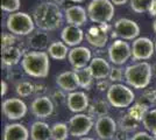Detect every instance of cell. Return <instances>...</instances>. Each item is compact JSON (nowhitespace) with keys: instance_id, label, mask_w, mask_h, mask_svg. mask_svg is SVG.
<instances>
[{"instance_id":"1","label":"cell","mask_w":156,"mask_h":140,"mask_svg":"<svg viewBox=\"0 0 156 140\" xmlns=\"http://www.w3.org/2000/svg\"><path fill=\"white\" fill-rule=\"evenodd\" d=\"M35 26L44 32L57 29L63 21V14L57 4L52 1H42L34 8L32 14Z\"/></svg>"},{"instance_id":"2","label":"cell","mask_w":156,"mask_h":140,"mask_svg":"<svg viewBox=\"0 0 156 140\" xmlns=\"http://www.w3.org/2000/svg\"><path fill=\"white\" fill-rule=\"evenodd\" d=\"M21 66L23 71L35 78H44L49 75L50 61L47 52H28L23 55Z\"/></svg>"},{"instance_id":"3","label":"cell","mask_w":156,"mask_h":140,"mask_svg":"<svg viewBox=\"0 0 156 140\" xmlns=\"http://www.w3.org/2000/svg\"><path fill=\"white\" fill-rule=\"evenodd\" d=\"M153 76L150 63L143 61L130 64L125 69V81L134 89H146L149 85Z\"/></svg>"},{"instance_id":"4","label":"cell","mask_w":156,"mask_h":140,"mask_svg":"<svg viewBox=\"0 0 156 140\" xmlns=\"http://www.w3.org/2000/svg\"><path fill=\"white\" fill-rule=\"evenodd\" d=\"M6 27L9 33L16 36H27L34 32L35 22L30 14L26 12H15L8 15Z\"/></svg>"},{"instance_id":"5","label":"cell","mask_w":156,"mask_h":140,"mask_svg":"<svg viewBox=\"0 0 156 140\" xmlns=\"http://www.w3.org/2000/svg\"><path fill=\"white\" fill-rule=\"evenodd\" d=\"M87 15L92 22L106 25L114 16V5L111 0H92L87 6Z\"/></svg>"},{"instance_id":"6","label":"cell","mask_w":156,"mask_h":140,"mask_svg":"<svg viewBox=\"0 0 156 140\" xmlns=\"http://www.w3.org/2000/svg\"><path fill=\"white\" fill-rule=\"evenodd\" d=\"M106 97L107 102L112 106L124 109V107H129L133 104V102L135 100V93L127 85L115 83L111 85L108 91L106 92Z\"/></svg>"},{"instance_id":"7","label":"cell","mask_w":156,"mask_h":140,"mask_svg":"<svg viewBox=\"0 0 156 140\" xmlns=\"http://www.w3.org/2000/svg\"><path fill=\"white\" fill-rule=\"evenodd\" d=\"M68 126L70 135L75 138H83L91 131L93 126V119L90 114L76 113L70 118Z\"/></svg>"},{"instance_id":"8","label":"cell","mask_w":156,"mask_h":140,"mask_svg":"<svg viewBox=\"0 0 156 140\" xmlns=\"http://www.w3.org/2000/svg\"><path fill=\"white\" fill-rule=\"evenodd\" d=\"M132 56V47L125 40H115L108 47V59L115 66L126 63Z\"/></svg>"},{"instance_id":"9","label":"cell","mask_w":156,"mask_h":140,"mask_svg":"<svg viewBox=\"0 0 156 140\" xmlns=\"http://www.w3.org/2000/svg\"><path fill=\"white\" fill-rule=\"evenodd\" d=\"M140 34V27L135 21L121 18L114 22L113 36H118L121 40H135Z\"/></svg>"},{"instance_id":"10","label":"cell","mask_w":156,"mask_h":140,"mask_svg":"<svg viewBox=\"0 0 156 140\" xmlns=\"http://www.w3.org/2000/svg\"><path fill=\"white\" fill-rule=\"evenodd\" d=\"M155 53V42L148 38H137L132 45V57L134 61H147Z\"/></svg>"},{"instance_id":"11","label":"cell","mask_w":156,"mask_h":140,"mask_svg":"<svg viewBox=\"0 0 156 140\" xmlns=\"http://www.w3.org/2000/svg\"><path fill=\"white\" fill-rule=\"evenodd\" d=\"M2 113L7 119L19 120L27 114L26 103L20 98H7L2 102Z\"/></svg>"},{"instance_id":"12","label":"cell","mask_w":156,"mask_h":140,"mask_svg":"<svg viewBox=\"0 0 156 140\" xmlns=\"http://www.w3.org/2000/svg\"><path fill=\"white\" fill-rule=\"evenodd\" d=\"M68 60L73 69L85 68L87 64H90L92 60L91 50L86 47H75V48L70 49L69 55H68Z\"/></svg>"},{"instance_id":"13","label":"cell","mask_w":156,"mask_h":140,"mask_svg":"<svg viewBox=\"0 0 156 140\" xmlns=\"http://www.w3.org/2000/svg\"><path fill=\"white\" fill-rule=\"evenodd\" d=\"M30 111L32 113L39 118V119H44L50 117L54 112V102L51 98H49L48 96H41L36 97L32 102L30 105Z\"/></svg>"},{"instance_id":"14","label":"cell","mask_w":156,"mask_h":140,"mask_svg":"<svg viewBox=\"0 0 156 140\" xmlns=\"http://www.w3.org/2000/svg\"><path fill=\"white\" fill-rule=\"evenodd\" d=\"M94 130L101 140H110L117 133V123L110 116H104L97 119Z\"/></svg>"},{"instance_id":"15","label":"cell","mask_w":156,"mask_h":140,"mask_svg":"<svg viewBox=\"0 0 156 140\" xmlns=\"http://www.w3.org/2000/svg\"><path fill=\"white\" fill-rule=\"evenodd\" d=\"M86 41L96 48H104L108 41V34L105 28V25L91 27L86 33H85Z\"/></svg>"},{"instance_id":"16","label":"cell","mask_w":156,"mask_h":140,"mask_svg":"<svg viewBox=\"0 0 156 140\" xmlns=\"http://www.w3.org/2000/svg\"><path fill=\"white\" fill-rule=\"evenodd\" d=\"M66 105L69 110L75 113H80L89 109V97L83 91H73L68 95Z\"/></svg>"},{"instance_id":"17","label":"cell","mask_w":156,"mask_h":140,"mask_svg":"<svg viewBox=\"0 0 156 140\" xmlns=\"http://www.w3.org/2000/svg\"><path fill=\"white\" fill-rule=\"evenodd\" d=\"M85 38V34L80 27L68 25L63 28L61 33V39L68 47H78V45L83 41Z\"/></svg>"},{"instance_id":"18","label":"cell","mask_w":156,"mask_h":140,"mask_svg":"<svg viewBox=\"0 0 156 140\" xmlns=\"http://www.w3.org/2000/svg\"><path fill=\"white\" fill-rule=\"evenodd\" d=\"M65 20L69 25L82 27L87 22V12L84 7L79 5H72L65 9Z\"/></svg>"},{"instance_id":"19","label":"cell","mask_w":156,"mask_h":140,"mask_svg":"<svg viewBox=\"0 0 156 140\" xmlns=\"http://www.w3.org/2000/svg\"><path fill=\"white\" fill-rule=\"evenodd\" d=\"M56 84L59 87L62 91L65 92H73L77 91L79 88V83L77 80V75L75 73V70L70 71H64V73L59 74L56 77Z\"/></svg>"},{"instance_id":"20","label":"cell","mask_w":156,"mask_h":140,"mask_svg":"<svg viewBox=\"0 0 156 140\" xmlns=\"http://www.w3.org/2000/svg\"><path fill=\"white\" fill-rule=\"evenodd\" d=\"M29 135L28 128L22 124H7L4 128L2 140H28Z\"/></svg>"},{"instance_id":"21","label":"cell","mask_w":156,"mask_h":140,"mask_svg":"<svg viewBox=\"0 0 156 140\" xmlns=\"http://www.w3.org/2000/svg\"><path fill=\"white\" fill-rule=\"evenodd\" d=\"M89 68L91 69L94 80H105L106 77L110 76V63L103 57H93L89 64Z\"/></svg>"},{"instance_id":"22","label":"cell","mask_w":156,"mask_h":140,"mask_svg":"<svg viewBox=\"0 0 156 140\" xmlns=\"http://www.w3.org/2000/svg\"><path fill=\"white\" fill-rule=\"evenodd\" d=\"M23 50L16 46H12L2 49L1 52V61L2 64L7 66V67H12V66H16L21 60V57H23Z\"/></svg>"},{"instance_id":"23","label":"cell","mask_w":156,"mask_h":140,"mask_svg":"<svg viewBox=\"0 0 156 140\" xmlns=\"http://www.w3.org/2000/svg\"><path fill=\"white\" fill-rule=\"evenodd\" d=\"M29 47L36 52H43L46 48H49V35L47 32L39 29L36 32H33L28 38Z\"/></svg>"},{"instance_id":"24","label":"cell","mask_w":156,"mask_h":140,"mask_svg":"<svg viewBox=\"0 0 156 140\" xmlns=\"http://www.w3.org/2000/svg\"><path fill=\"white\" fill-rule=\"evenodd\" d=\"M30 139L32 140H50L51 139V126L44 121H35L30 126Z\"/></svg>"},{"instance_id":"25","label":"cell","mask_w":156,"mask_h":140,"mask_svg":"<svg viewBox=\"0 0 156 140\" xmlns=\"http://www.w3.org/2000/svg\"><path fill=\"white\" fill-rule=\"evenodd\" d=\"M69 52H70L69 48L63 41H55V42L50 43L47 53L49 54V56L54 60L63 61L68 57Z\"/></svg>"},{"instance_id":"26","label":"cell","mask_w":156,"mask_h":140,"mask_svg":"<svg viewBox=\"0 0 156 140\" xmlns=\"http://www.w3.org/2000/svg\"><path fill=\"white\" fill-rule=\"evenodd\" d=\"M75 73L77 75V80L79 83V88L82 89H90L92 85V82L94 80L92 75L91 69L89 67L82 68V69H75Z\"/></svg>"},{"instance_id":"27","label":"cell","mask_w":156,"mask_h":140,"mask_svg":"<svg viewBox=\"0 0 156 140\" xmlns=\"http://www.w3.org/2000/svg\"><path fill=\"white\" fill-rule=\"evenodd\" d=\"M110 103H107L106 100L99 99L93 102L91 105L89 106V112H90V116H93V117H104V116H108V111H110Z\"/></svg>"},{"instance_id":"28","label":"cell","mask_w":156,"mask_h":140,"mask_svg":"<svg viewBox=\"0 0 156 140\" xmlns=\"http://www.w3.org/2000/svg\"><path fill=\"white\" fill-rule=\"evenodd\" d=\"M70 134L65 123H55L51 125V140H66Z\"/></svg>"},{"instance_id":"29","label":"cell","mask_w":156,"mask_h":140,"mask_svg":"<svg viewBox=\"0 0 156 140\" xmlns=\"http://www.w3.org/2000/svg\"><path fill=\"white\" fill-rule=\"evenodd\" d=\"M139 120H136L135 118H133L128 112L126 114H124L120 120H119V126L120 130L122 132H133L135 131L137 127H139Z\"/></svg>"},{"instance_id":"30","label":"cell","mask_w":156,"mask_h":140,"mask_svg":"<svg viewBox=\"0 0 156 140\" xmlns=\"http://www.w3.org/2000/svg\"><path fill=\"white\" fill-rule=\"evenodd\" d=\"M142 124L147 131H149L154 137H156V109H151L146 113L142 119Z\"/></svg>"},{"instance_id":"31","label":"cell","mask_w":156,"mask_h":140,"mask_svg":"<svg viewBox=\"0 0 156 140\" xmlns=\"http://www.w3.org/2000/svg\"><path fill=\"white\" fill-rule=\"evenodd\" d=\"M137 103L142 104L143 106H146L148 110H149V107L156 105V90H154V89L144 90L142 95L140 96Z\"/></svg>"},{"instance_id":"32","label":"cell","mask_w":156,"mask_h":140,"mask_svg":"<svg viewBox=\"0 0 156 140\" xmlns=\"http://www.w3.org/2000/svg\"><path fill=\"white\" fill-rule=\"evenodd\" d=\"M35 91V85L28 81H21L15 87V92L20 97H29Z\"/></svg>"},{"instance_id":"33","label":"cell","mask_w":156,"mask_h":140,"mask_svg":"<svg viewBox=\"0 0 156 140\" xmlns=\"http://www.w3.org/2000/svg\"><path fill=\"white\" fill-rule=\"evenodd\" d=\"M149 110L147 109L146 106H143L142 104H140V103H135L134 105H132L129 107V110H128V113L133 117V118H135L136 120L139 121H142V119L144 118V116L146 113L148 112Z\"/></svg>"},{"instance_id":"34","label":"cell","mask_w":156,"mask_h":140,"mask_svg":"<svg viewBox=\"0 0 156 140\" xmlns=\"http://www.w3.org/2000/svg\"><path fill=\"white\" fill-rule=\"evenodd\" d=\"M153 0H130V8L135 13H146L148 12Z\"/></svg>"},{"instance_id":"35","label":"cell","mask_w":156,"mask_h":140,"mask_svg":"<svg viewBox=\"0 0 156 140\" xmlns=\"http://www.w3.org/2000/svg\"><path fill=\"white\" fill-rule=\"evenodd\" d=\"M20 6H21L20 0H1V9L7 13L19 12Z\"/></svg>"},{"instance_id":"36","label":"cell","mask_w":156,"mask_h":140,"mask_svg":"<svg viewBox=\"0 0 156 140\" xmlns=\"http://www.w3.org/2000/svg\"><path fill=\"white\" fill-rule=\"evenodd\" d=\"M16 35H14L12 33H2L1 35V48L5 49L8 47L15 46V42H16Z\"/></svg>"},{"instance_id":"37","label":"cell","mask_w":156,"mask_h":140,"mask_svg":"<svg viewBox=\"0 0 156 140\" xmlns=\"http://www.w3.org/2000/svg\"><path fill=\"white\" fill-rule=\"evenodd\" d=\"M125 77V71L121 69V68H118V67H112L111 68V73H110V78L111 82H113L114 84L117 82H120L122 81V78Z\"/></svg>"},{"instance_id":"38","label":"cell","mask_w":156,"mask_h":140,"mask_svg":"<svg viewBox=\"0 0 156 140\" xmlns=\"http://www.w3.org/2000/svg\"><path fill=\"white\" fill-rule=\"evenodd\" d=\"M130 140H156V139L154 135H151V134L148 133V132L141 131V132H137V133L134 134V135L130 138Z\"/></svg>"},{"instance_id":"39","label":"cell","mask_w":156,"mask_h":140,"mask_svg":"<svg viewBox=\"0 0 156 140\" xmlns=\"http://www.w3.org/2000/svg\"><path fill=\"white\" fill-rule=\"evenodd\" d=\"M66 98H68V96H65L63 91H55L51 96V99L58 104H61L63 100H66Z\"/></svg>"},{"instance_id":"40","label":"cell","mask_w":156,"mask_h":140,"mask_svg":"<svg viewBox=\"0 0 156 140\" xmlns=\"http://www.w3.org/2000/svg\"><path fill=\"white\" fill-rule=\"evenodd\" d=\"M111 81H105V80H100L97 83V88L99 91H108V89L111 88Z\"/></svg>"},{"instance_id":"41","label":"cell","mask_w":156,"mask_h":140,"mask_svg":"<svg viewBox=\"0 0 156 140\" xmlns=\"http://www.w3.org/2000/svg\"><path fill=\"white\" fill-rule=\"evenodd\" d=\"M150 16H156V0H153L151 1V5H150V8L148 11Z\"/></svg>"},{"instance_id":"42","label":"cell","mask_w":156,"mask_h":140,"mask_svg":"<svg viewBox=\"0 0 156 140\" xmlns=\"http://www.w3.org/2000/svg\"><path fill=\"white\" fill-rule=\"evenodd\" d=\"M39 91H40V97H41V96H42L41 93L46 91V87H44L43 84H37V85H35V91H34V92L39 93Z\"/></svg>"},{"instance_id":"43","label":"cell","mask_w":156,"mask_h":140,"mask_svg":"<svg viewBox=\"0 0 156 140\" xmlns=\"http://www.w3.org/2000/svg\"><path fill=\"white\" fill-rule=\"evenodd\" d=\"M7 83L5 81H1V96H5L7 92Z\"/></svg>"},{"instance_id":"44","label":"cell","mask_w":156,"mask_h":140,"mask_svg":"<svg viewBox=\"0 0 156 140\" xmlns=\"http://www.w3.org/2000/svg\"><path fill=\"white\" fill-rule=\"evenodd\" d=\"M112 1V4L113 5H118V6H120V5H125L128 0H111Z\"/></svg>"},{"instance_id":"45","label":"cell","mask_w":156,"mask_h":140,"mask_svg":"<svg viewBox=\"0 0 156 140\" xmlns=\"http://www.w3.org/2000/svg\"><path fill=\"white\" fill-rule=\"evenodd\" d=\"M151 69H153V75L156 77V62L153 64V66H151Z\"/></svg>"},{"instance_id":"46","label":"cell","mask_w":156,"mask_h":140,"mask_svg":"<svg viewBox=\"0 0 156 140\" xmlns=\"http://www.w3.org/2000/svg\"><path fill=\"white\" fill-rule=\"evenodd\" d=\"M79 140H94L93 138H90V137H83V138H80Z\"/></svg>"},{"instance_id":"47","label":"cell","mask_w":156,"mask_h":140,"mask_svg":"<svg viewBox=\"0 0 156 140\" xmlns=\"http://www.w3.org/2000/svg\"><path fill=\"white\" fill-rule=\"evenodd\" d=\"M153 29H154V32H155V34H156V18H155V20H154V22H153Z\"/></svg>"},{"instance_id":"48","label":"cell","mask_w":156,"mask_h":140,"mask_svg":"<svg viewBox=\"0 0 156 140\" xmlns=\"http://www.w3.org/2000/svg\"><path fill=\"white\" fill-rule=\"evenodd\" d=\"M71 1H73V2H83L85 0H71Z\"/></svg>"},{"instance_id":"49","label":"cell","mask_w":156,"mask_h":140,"mask_svg":"<svg viewBox=\"0 0 156 140\" xmlns=\"http://www.w3.org/2000/svg\"><path fill=\"white\" fill-rule=\"evenodd\" d=\"M155 53H156V41H155Z\"/></svg>"}]
</instances>
